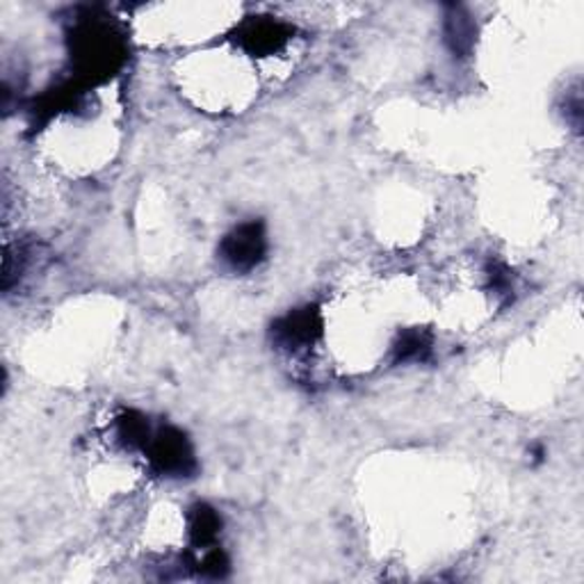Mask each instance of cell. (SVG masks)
<instances>
[{
	"mask_svg": "<svg viewBox=\"0 0 584 584\" xmlns=\"http://www.w3.org/2000/svg\"><path fill=\"white\" fill-rule=\"evenodd\" d=\"M192 566H199V573L206 575V577H214V580H220L229 573V558H227V552L218 546H210L203 550V555L201 560H192Z\"/></svg>",
	"mask_w": 584,
	"mask_h": 584,
	"instance_id": "cell-10",
	"label": "cell"
},
{
	"mask_svg": "<svg viewBox=\"0 0 584 584\" xmlns=\"http://www.w3.org/2000/svg\"><path fill=\"white\" fill-rule=\"evenodd\" d=\"M290 37H293V27L288 23L276 21L272 16H254L235 30L233 40L250 55L265 57L286 48Z\"/></svg>",
	"mask_w": 584,
	"mask_h": 584,
	"instance_id": "cell-5",
	"label": "cell"
},
{
	"mask_svg": "<svg viewBox=\"0 0 584 584\" xmlns=\"http://www.w3.org/2000/svg\"><path fill=\"white\" fill-rule=\"evenodd\" d=\"M151 471L161 477L186 480L195 477L199 464L190 439L176 427H163L151 437L146 445Z\"/></svg>",
	"mask_w": 584,
	"mask_h": 584,
	"instance_id": "cell-2",
	"label": "cell"
},
{
	"mask_svg": "<svg viewBox=\"0 0 584 584\" xmlns=\"http://www.w3.org/2000/svg\"><path fill=\"white\" fill-rule=\"evenodd\" d=\"M117 437L129 450H146L153 432L148 420L140 411L126 409L117 416Z\"/></svg>",
	"mask_w": 584,
	"mask_h": 584,
	"instance_id": "cell-9",
	"label": "cell"
},
{
	"mask_svg": "<svg viewBox=\"0 0 584 584\" xmlns=\"http://www.w3.org/2000/svg\"><path fill=\"white\" fill-rule=\"evenodd\" d=\"M222 532V518L206 503H197L188 514V537L195 550H206L214 546Z\"/></svg>",
	"mask_w": 584,
	"mask_h": 584,
	"instance_id": "cell-8",
	"label": "cell"
},
{
	"mask_svg": "<svg viewBox=\"0 0 584 584\" xmlns=\"http://www.w3.org/2000/svg\"><path fill=\"white\" fill-rule=\"evenodd\" d=\"M434 352V335L427 329H407L397 335L393 343V365L403 363H425Z\"/></svg>",
	"mask_w": 584,
	"mask_h": 584,
	"instance_id": "cell-7",
	"label": "cell"
},
{
	"mask_svg": "<svg viewBox=\"0 0 584 584\" xmlns=\"http://www.w3.org/2000/svg\"><path fill=\"white\" fill-rule=\"evenodd\" d=\"M267 254V235L263 222H244L224 235L220 244L222 261L235 272H252Z\"/></svg>",
	"mask_w": 584,
	"mask_h": 584,
	"instance_id": "cell-3",
	"label": "cell"
},
{
	"mask_svg": "<svg viewBox=\"0 0 584 584\" xmlns=\"http://www.w3.org/2000/svg\"><path fill=\"white\" fill-rule=\"evenodd\" d=\"M74 59L85 82L103 80L121 65L124 48H121V42L112 35L108 25L99 21H85L74 33Z\"/></svg>",
	"mask_w": 584,
	"mask_h": 584,
	"instance_id": "cell-1",
	"label": "cell"
},
{
	"mask_svg": "<svg viewBox=\"0 0 584 584\" xmlns=\"http://www.w3.org/2000/svg\"><path fill=\"white\" fill-rule=\"evenodd\" d=\"M475 35H477V27L471 19V14L459 8L452 5L445 14V23H443V37L448 48L456 55V57H469L473 46H475Z\"/></svg>",
	"mask_w": 584,
	"mask_h": 584,
	"instance_id": "cell-6",
	"label": "cell"
},
{
	"mask_svg": "<svg viewBox=\"0 0 584 584\" xmlns=\"http://www.w3.org/2000/svg\"><path fill=\"white\" fill-rule=\"evenodd\" d=\"M322 329L324 322L318 306H301L272 324V341L288 352L309 350L320 341Z\"/></svg>",
	"mask_w": 584,
	"mask_h": 584,
	"instance_id": "cell-4",
	"label": "cell"
}]
</instances>
